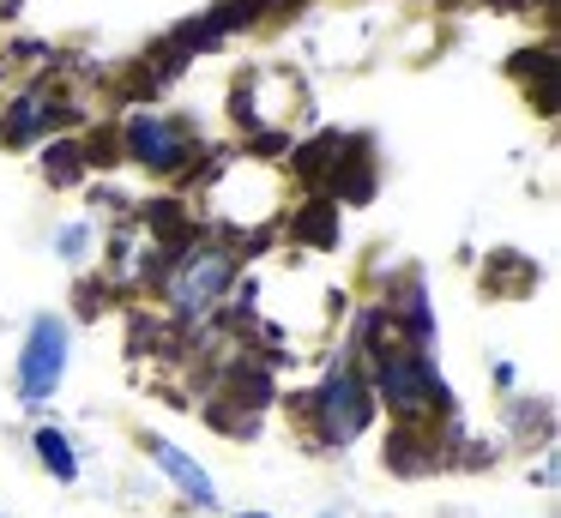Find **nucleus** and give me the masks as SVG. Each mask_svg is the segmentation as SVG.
<instances>
[{"label": "nucleus", "mask_w": 561, "mask_h": 518, "mask_svg": "<svg viewBox=\"0 0 561 518\" xmlns=\"http://www.w3.org/2000/svg\"><path fill=\"white\" fill-rule=\"evenodd\" d=\"M356 361H363V373H368L375 404H387L399 422L447 410V385H440V373H435V349L404 344L387 325V313H368L363 320V349H356Z\"/></svg>", "instance_id": "f257e3e1"}, {"label": "nucleus", "mask_w": 561, "mask_h": 518, "mask_svg": "<svg viewBox=\"0 0 561 518\" xmlns=\"http://www.w3.org/2000/svg\"><path fill=\"white\" fill-rule=\"evenodd\" d=\"M236 272H242V260H236L230 241L194 235V241H182V248L170 253V265H163V277H158V301L182 325H206L211 313L224 308Z\"/></svg>", "instance_id": "f03ea898"}, {"label": "nucleus", "mask_w": 561, "mask_h": 518, "mask_svg": "<svg viewBox=\"0 0 561 518\" xmlns=\"http://www.w3.org/2000/svg\"><path fill=\"white\" fill-rule=\"evenodd\" d=\"M375 410H380V404H375V392H368L363 361L344 356V361H332L327 380L308 392L302 416H308V434L320 440V452H339V446L363 440V428L375 422Z\"/></svg>", "instance_id": "7ed1b4c3"}, {"label": "nucleus", "mask_w": 561, "mask_h": 518, "mask_svg": "<svg viewBox=\"0 0 561 518\" xmlns=\"http://www.w3.org/2000/svg\"><path fill=\"white\" fill-rule=\"evenodd\" d=\"M206 205L224 229H260L284 211V175L260 157H224L206 187Z\"/></svg>", "instance_id": "20e7f679"}, {"label": "nucleus", "mask_w": 561, "mask_h": 518, "mask_svg": "<svg viewBox=\"0 0 561 518\" xmlns=\"http://www.w3.org/2000/svg\"><path fill=\"white\" fill-rule=\"evenodd\" d=\"M67 361H73V325L61 313H37L25 325V344H19V368H13V385H19V404L31 416L49 410V398L61 392L67 380Z\"/></svg>", "instance_id": "39448f33"}, {"label": "nucleus", "mask_w": 561, "mask_h": 518, "mask_svg": "<svg viewBox=\"0 0 561 518\" xmlns=\"http://www.w3.org/2000/svg\"><path fill=\"white\" fill-rule=\"evenodd\" d=\"M199 151V133L187 127L182 115H170V108H127L122 120V157H134L139 169H151V175H175V169H187Z\"/></svg>", "instance_id": "423d86ee"}, {"label": "nucleus", "mask_w": 561, "mask_h": 518, "mask_svg": "<svg viewBox=\"0 0 561 518\" xmlns=\"http://www.w3.org/2000/svg\"><path fill=\"white\" fill-rule=\"evenodd\" d=\"M139 446H146V458L175 482V494H182L187 506H199V513H218V482H211V470L199 464L194 452H182V446H175L170 434H146Z\"/></svg>", "instance_id": "0eeeda50"}, {"label": "nucleus", "mask_w": 561, "mask_h": 518, "mask_svg": "<svg viewBox=\"0 0 561 518\" xmlns=\"http://www.w3.org/2000/svg\"><path fill=\"white\" fill-rule=\"evenodd\" d=\"M55 120H61L55 91H25V96H13V103L0 108V139L7 145H37L43 133H55Z\"/></svg>", "instance_id": "6e6552de"}, {"label": "nucleus", "mask_w": 561, "mask_h": 518, "mask_svg": "<svg viewBox=\"0 0 561 518\" xmlns=\"http://www.w3.org/2000/svg\"><path fill=\"white\" fill-rule=\"evenodd\" d=\"M31 452H37V464L49 470L55 482H79V446L61 422H37V428H31Z\"/></svg>", "instance_id": "1a4fd4ad"}, {"label": "nucleus", "mask_w": 561, "mask_h": 518, "mask_svg": "<svg viewBox=\"0 0 561 518\" xmlns=\"http://www.w3.org/2000/svg\"><path fill=\"white\" fill-rule=\"evenodd\" d=\"M43 169H49V181H61V187H67V181L85 175V151H79L73 139H55L49 157H43Z\"/></svg>", "instance_id": "9d476101"}, {"label": "nucleus", "mask_w": 561, "mask_h": 518, "mask_svg": "<svg viewBox=\"0 0 561 518\" xmlns=\"http://www.w3.org/2000/svg\"><path fill=\"white\" fill-rule=\"evenodd\" d=\"M55 248H61V260H85L91 253V223H61V235H55Z\"/></svg>", "instance_id": "9b49d317"}, {"label": "nucleus", "mask_w": 561, "mask_h": 518, "mask_svg": "<svg viewBox=\"0 0 561 518\" xmlns=\"http://www.w3.org/2000/svg\"><path fill=\"white\" fill-rule=\"evenodd\" d=\"M320 518H344V513H339V506H327V513H320Z\"/></svg>", "instance_id": "f8f14e48"}, {"label": "nucleus", "mask_w": 561, "mask_h": 518, "mask_svg": "<svg viewBox=\"0 0 561 518\" xmlns=\"http://www.w3.org/2000/svg\"><path fill=\"white\" fill-rule=\"evenodd\" d=\"M236 518H266V513H236Z\"/></svg>", "instance_id": "ddd939ff"}]
</instances>
